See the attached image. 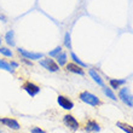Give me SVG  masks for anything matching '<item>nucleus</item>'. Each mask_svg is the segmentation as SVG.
Wrapping results in <instances>:
<instances>
[{
  "label": "nucleus",
  "mask_w": 133,
  "mask_h": 133,
  "mask_svg": "<svg viewBox=\"0 0 133 133\" xmlns=\"http://www.w3.org/2000/svg\"><path fill=\"white\" fill-rule=\"evenodd\" d=\"M0 53L5 57H12V51L10 49H7V47H3V46H0Z\"/></svg>",
  "instance_id": "18"
},
{
  "label": "nucleus",
  "mask_w": 133,
  "mask_h": 133,
  "mask_svg": "<svg viewBox=\"0 0 133 133\" xmlns=\"http://www.w3.org/2000/svg\"><path fill=\"white\" fill-rule=\"evenodd\" d=\"M18 53H21V55L24 57V58H27V59H30V61H38V59H40V58H42V57H44V55H42V53L30 52V51H27V50L21 49V47L18 49Z\"/></svg>",
  "instance_id": "4"
},
{
  "label": "nucleus",
  "mask_w": 133,
  "mask_h": 133,
  "mask_svg": "<svg viewBox=\"0 0 133 133\" xmlns=\"http://www.w3.org/2000/svg\"><path fill=\"white\" fill-rule=\"evenodd\" d=\"M88 74H90V76L93 79V81H95L97 85H99L101 87H104V81H103V79L101 77V75H99L97 71H96L95 69H90V71H88Z\"/></svg>",
  "instance_id": "10"
},
{
  "label": "nucleus",
  "mask_w": 133,
  "mask_h": 133,
  "mask_svg": "<svg viewBox=\"0 0 133 133\" xmlns=\"http://www.w3.org/2000/svg\"><path fill=\"white\" fill-rule=\"evenodd\" d=\"M86 131H87V132H99V131H101V126H99L96 121L90 120L87 122V125H86Z\"/></svg>",
  "instance_id": "11"
},
{
  "label": "nucleus",
  "mask_w": 133,
  "mask_h": 133,
  "mask_svg": "<svg viewBox=\"0 0 133 133\" xmlns=\"http://www.w3.org/2000/svg\"><path fill=\"white\" fill-rule=\"evenodd\" d=\"M5 41L9 46L11 47H14L16 45V42H15V32L14 30H9V32L5 34Z\"/></svg>",
  "instance_id": "12"
},
{
  "label": "nucleus",
  "mask_w": 133,
  "mask_h": 133,
  "mask_svg": "<svg viewBox=\"0 0 133 133\" xmlns=\"http://www.w3.org/2000/svg\"><path fill=\"white\" fill-rule=\"evenodd\" d=\"M30 132L32 133H45V131H42L40 127H33Z\"/></svg>",
  "instance_id": "21"
},
{
  "label": "nucleus",
  "mask_w": 133,
  "mask_h": 133,
  "mask_svg": "<svg viewBox=\"0 0 133 133\" xmlns=\"http://www.w3.org/2000/svg\"><path fill=\"white\" fill-rule=\"evenodd\" d=\"M0 133H3V132H1V131H0Z\"/></svg>",
  "instance_id": "24"
},
{
  "label": "nucleus",
  "mask_w": 133,
  "mask_h": 133,
  "mask_svg": "<svg viewBox=\"0 0 133 133\" xmlns=\"http://www.w3.org/2000/svg\"><path fill=\"white\" fill-rule=\"evenodd\" d=\"M66 70L70 71V73H74V74H77V75H81V76H84L85 75V71L82 69V66L77 65L73 62V63H66Z\"/></svg>",
  "instance_id": "9"
},
{
  "label": "nucleus",
  "mask_w": 133,
  "mask_h": 133,
  "mask_svg": "<svg viewBox=\"0 0 133 133\" xmlns=\"http://www.w3.org/2000/svg\"><path fill=\"white\" fill-rule=\"evenodd\" d=\"M70 57H71V59H73V62L75 64H77V65H80V66H82V68H86V66H87V64L86 63H84V62H82V61L80 59V58H79V57L76 56V55H75V53L74 52H71L70 53Z\"/></svg>",
  "instance_id": "16"
},
{
  "label": "nucleus",
  "mask_w": 133,
  "mask_h": 133,
  "mask_svg": "<svg viewBox=\"0 0 133 133\" xmlns=\"http://www.w3.org/2000/svg\"><path fill=\"white\" fill-rule=\"evenodd\" d=\"M10 65H11V68H12V69H15V68H17V66H18V63H16V62H11Z\"/></svg>",
  "instance_id": "22"
},
{
  "label": "nucleus",
  "mask_w": 133,
  "mask_h": 133,
  "mask_svg": "<svg viewBox=\"0 0 133 133\" xmlns=\"http://www.w3.org/2000/svg\"><path fill=\"white\" fill-rule=\"evenodd\" d=\"M23 90H24L30 97H35V96L40 92V87H39L38 85L33 84V82H29V81H27V82L23 85Z\"/></svg>",
  "instance_id": "6"
},
{
  "label": "nucleus",
  "mask_w": 133,
  "mask_h": 133,
  "mask_svg": "<svg viewBox=\"0 0 133 133\" xmlns=\"http://www.w3.org/2000/svg\"><path fill=\"white\" fill-rule=\"evenodd\" d=\"M63 122L66 127H69L71 131H76L79 130V122H77V120L74 117L73 115H65L63 117Z\"/></svg>",
  "instance_id": "5"
},
{
  "label": "nucleus",
  "mask_w": 133,
  "mask_h": 133,
  "mask_svg": "<svg viewBox=\"0 0 133 133\" xmlns=\"http://www.w3.org/2000/svg\"><path fill=\"white\" fill-rule=\"evenodd\" d=\"M0 123H3V125H5L6 127H9V128H11V130H15L17 131L19 130V123L16 121L15 119H11V117H4V119H0Z\"/></svg>",
  "instance_id": "8"
},
{
  "label": "nucleus",
  "mask_w": 133,
  "mask_h": 133,
  "mask_svg": "<svg viewBox=\"0 0 133 133\" xmlns=\"http://www.w3.org/2000/svg\"><path fill=\"white\" fill-rule=\"evenodd\" d=\"M57 103L59 104L61 108L65 109V110H71L74 108V103L65 96H61V95L58 96L57 97Z\"/></svg>",
  "instance_id": "7"
},
{
  "label": "nucleus",
  "mask_w": 133,
  "mask_h": 133,
  "mask_svg": "<svg viewBox=\"0 0 133 133\" xmlns=\"http://www.w3.org/2000/svg\"><path fill=\"white\" fill-rule=\"evenodd\" d=\"M56 58H57V64L59 66L65 65L66 64V61L68 59H66V53L65 52H62V51H61V52L56 56Z\"/></svg>",
  "instance_id": "15"
},
{
  "label": "nucleus",
  "mask_w": 133,
  "mask_h": 133,
  "mask_svg": "<svg viewBox=\"0 0 133 133\" xmlns=\"http://www.w3.org/2000/svg\"><path fill=\"white\" fill-rule=\"evenodd\" d=\"M119 98L121 99V102H122L123 104H126L127 107H130V108H133V96L127 87L120 88Z\"/></svg>",
  "instance_id": "2"
},
{
  "label": "nucleus",
  "mask_w": 133,
  "mask_h": 133,
  "mask_svg": "<svg viewBox=\"0 0 133 133\" xmlns=\"http://www.w3.org/2000/svg\"><path fill=\"white\" fill-rule=\"evenodd\" d=\"M79 98L81 99V102H84V103L91 105V107H98L101 104V99L97 96H95L93 93H91V92H88V91L81 92L80 95H79Z\"/></svg>",
  "instance_id": "1"
},
{
  "label": "nucleus",
  "mask_w": 133,
  "mask_h": 133,
  "mask_svg": "<svg viewBox=\"0 0 133 133\" xmlns=\"http://www.w3.org/2000/svg\"><path fill=\"white\" fill-rule=\"evenodd\" d=\"M64 45L68 47V49H71V44H70V34L69 33H65V36H64Z\"/></svg>",
  "instance_id": "20"
},
{
  "label": "nucleus",
  "mask_w": 133,
  "mask_h": 133,
  "mask_svg": "<svg viewBox=\"0 0 133 133\" xmlns=\"http://www.w3.org/2000/svg\"><path fill=\"white\" fill-rule=\"evenodd\" d=\"M39 63H40V65L44 66L46 70H49V71H51V73H56V71H58L59 70V65L57 64V62H55L53 59H51V58H44V59H39Z\"/></svg>",
  "instance_id": "3"
},
{
  "label": "nucleus",
  "mask_w": 133,
  "mask_h": 133,
  "mask_svg": "<svg viewBox=\"0 0 133 133\" xmlns=\"http://www.w3.org/2000/svg\"><path fill=\"white\" fill-rule=\"evenodd\" d=\"M0 45H1V38H0Z\"/></svg>",
  "instance_id": "23"
},
{
  "label": "nucleus",
  "mask_w": 133,
  "mask_h": 133,
  "mask_svg": "<svg viewBox=\"0 0 133 133\" xmlns=\"http://www.w3.org/2000/svg\"><path fill=\"white\" fill-rule=\"evenodd\" d=\"M61 51H62V47H61V46H57V47H55V49L52 50V51H50L49 55H50V57H56Z\"/></svg>",
  "instance_id": "19"
},
{
  "label": "nucleus",
  "mask_w": 133,
  "mask_h": 133,
  "mask_svg": "<svg viewBox=\"0 0 133 133\" xmlns=\"http://www.w3.org/2000/svg\"><path fill=\"white\" fill-rule=\"evenodd\" d=\"M103 92H104V95L107 96V97H109L110 99H112V101H117V98H116V96L114 95V92H112L111 88H108V87H103Z\"/></svg>",
  "instance_id": "17"
},
{
  "label": "nucleus",
  "mask_w": 133,
  "mask_h": 133,
  "mask_svg": "<svg viewBox=\"0 0 133 133\" xmlns=\"http://www.w3.org/2000/svg\"><path fill=\"white\" fill-rule=\"evenodd\" d=\"M116 126L119 127L120 130H122L123 132L126 133H133V126L128 125V123H125V122H116Z\"/></svg>",
  "instance_id": "14"
},
{
  "label": "nucleus",
  "mask_w": 133,
  "mask_h": 133,
  "mask_svg": "<svg viewBox=\"0 0 133 133\" xmlns=\"http://www.w3.org/2000/svg\"><path fill=\"white\" fill-rule=\"evenodd\" d=\"M109 84H110V87L114 88V90H117L120 88V86H122V85L126 84V80H117V79H110L109 80Z\"/></svg>",
  "instance_id": "13"
}]
</instances>
